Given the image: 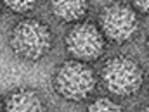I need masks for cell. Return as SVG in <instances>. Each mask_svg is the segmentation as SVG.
<instances>
[{"label": "cell", "mask_w": 149, "mask_h": 112, "mask_svg": "<svg viewBox=\"0 0 149 112\" xmlns=\"http://www.w3.org/2000/svg\"><path fill=\"white\" fill-rule=\"evenodd\" d=\"M104 38L114 45H123L128 43L132 38L137 36L141 30V21L137 10L121 2L114 0L106 3L99 10V24Z\"/></svg>", "instance_id": "277c9868"}, {"label": "cell", "mask_w": 149, "mask_h": 112, "mask_svg": "<svg viewBox=\"0 0 149 112\" xmlns=\"http://www.w3.org/2000/svg\"><path fill=\"white\" fill-rule=\"evenodd\" d=\"M12 54L26 62H38L50 54L56 43L52 28L37 17H24L17 21L7 35Z\"/></svg>", "instance_id": "6da1fadb"}, {"label": "cell", "mask_w": 149, "mask_h": 112, "mask_svg": "<svg viewBox=\"0 0 149 112\" xmlns=\"http://www.w3.org/2000/svg\"><path fill=\"white\" fill-rule=\"evenodd\" d=\"M87 111L92 112H101V111H121V105L118 102H114L109 97H101V98H95L94 102H90L87 105Z\"/></svg>", "instance_id": "9c48e42d"}, {"label": "cell", "mask_w": 149, "mask_h": 112, "mask_svg": "<svg viewBox=\"0 0 149 112\" xmlns=\"http://www.w3.org/2000/svg\"><path fill=\"white\" fill-rule=\"evenodd\" d=\"M0 14H2V2H0Z\"/></svg>", "instance_id": "4fadbf2b"}, {"label": "cell", "mask_w": 149, "mask_h": 112, "mask_svg": "<svg viewBox=\"0 0 149 112\" xmlns=\"http://www.w3.org/2000/svg\"><path fill=\"white\" fill-rule=\"evenodd\" d=\"M52 88L61 98L73 104H81L94 95L97 78L87 62L70 59L57 66L52 76Z\"/></svg>", "instance_id": "3957f363"}, {"label": "cell", "mask_w": 149, "mask_h": 112, "mask_svg": "<svg viewBox=\"0 0 149 112\" xmlns=\"http://www.w3.org/2000/svg\"><path fill=\"white\" fill-rule=\"evenodd\" d=\"M49 9L61 23H78L87 17L90 0H49Z\"/></svg>", "instance_id": "8992f818"}, {"label": "cell", "mask_w": 149, "mask_h": 112, "mask_svg": "<svg viewBox=\"0 0 149 112\" xmlns=\"http://www.w3.org/2000/svg\"><path fill=\"white\" fill-rule=\"evenodd\" d=\"M146 48H148V52H149V35H148V40H146Z\"/></svg>", "instance_id": "8fae6325"}, {"label": "cell", "mask_w": 149, "mask_h": 112, "mask_svg": "<svg viewBox=\"0 0 149 112\" xmlns=\"http://www.w3.org/2000/svg\"><path fill=\"white\" fill-rule=\"evenodd\" d=\"M108 47V40L104 38L101 28L90 21H78L64 36V48L71 59L81 62H95L99 60Z\"/></svg>", "instance_id": "5b68a950"}, {"label": "cell", "mask_w": 149, "mask_h": 112, "mask_svg": "<svg viewBox=\"0 0 149 112\" xmlns=\"http://www.w3.org/2000/svg\"><path fill=\"white\" fill-rule=\"evenodd\" d=\"M99 76L104 88L111 95L121 97V98H128L139 93L144 83L142 64L137 59L123 54L108 57L101 66Z\"/></svg>", "instance_id": "7a4b0ae2"}, {"label": "cell", "mask_w": 149, "mask_h": 112, "mask_svg": "<svg viewBox=\"0 0 149 112\" xmlns=\"http://www.w3.org/2000/svg\"><path fill=\"white\" fill-rule=\"evenodd\" d=\"M130 2H132V7L139 14L149 16V0H130Z\"/></svg>", "instance_id": "30bf717a"}, {"label": "cell", "mask_w": 149, "mask_h": 112, "mask_svg": "<svg viewBox=\"0 0 149 112\" xmlns=\"http://www.w3.org/2000/svg\"><path fill=\"white\" fill-rule=\"evenodd\" d=\"M3 109L7 111H45V102L37 90L31 88H16L12 90L3 102Z\"/></svg>", "instance_id": "52a82bcc"}, {"label": "cell", "mask_w": 149, "mask_h": 112, "mask_svg": "<svg viewBox=\"0 0 149 112\" xmlns=\"http://www.w3.org/2000/svg\"><path fill=\"white\" fill-rule=\"evenodd\" d=\"M0 2L16 14H28L37 7L40 0H0Z\"/></svg>", "instance_id": "ba28073f"}, {"label": "cell", "mask_w": 149, "mask_h": 112, "mask_svg": "<svg viewBox=\"0 0 149 112\" xmlns=\"http://www.w3.org/2000/svg\"><path fill=\"white\" fill-rule=\"evenodd\" d=\"M2 109H3V102L0 100V111H2Z\"/></svg>", "instance_id": "7c38bea8"}]
</instances>
